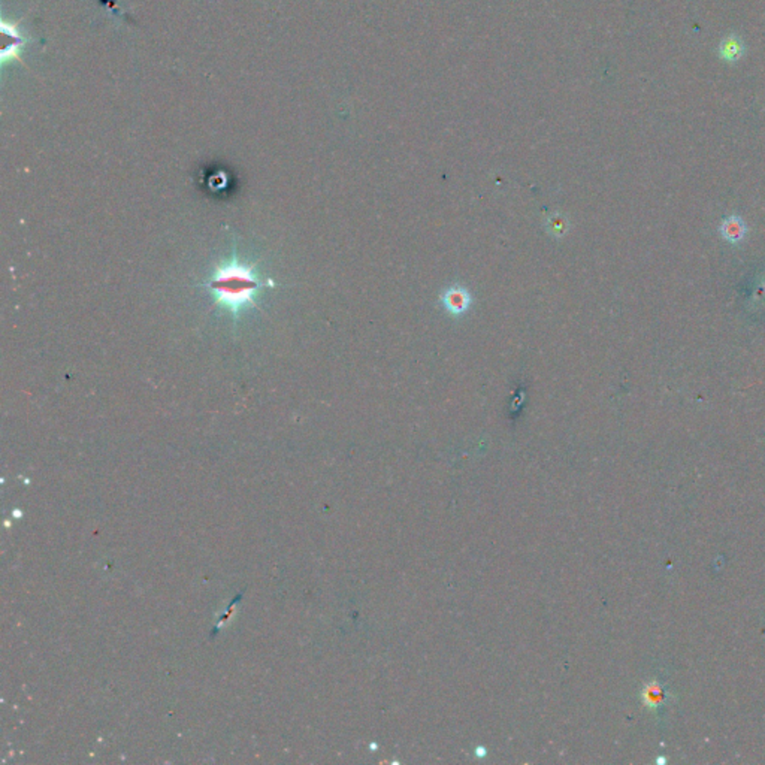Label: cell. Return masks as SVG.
I'll return each instance as SVG.
<instances>
[{"label":"cell","mask_w":765,"mask_h":765,"mask_svg":"<svg viewBox=\"0 0 765 765\" xmlns=\"http://www.w3.org/2000/svg\"><path fill=\"white\" fill-rule=\"evenodd\" d=\"M719 232H720L722 238H724L725 241H728L731 244H738V242H741L743 239H745L746 233H748V226L745 225V221H743L741 217L729 216V217L722 220L720 226H719Z\"/></svg>","instance_id":"cell-3"},{"label":"cell","mask_w":765,"mask_h":765,"mask_svg":"<svg viewBox=\"0 0 765 765\" xmlns=\"http://www.w3.org/2000/svg\"><path fill=\"white\" fill-rule=\"evenodd\" d=\"M641 697H643L644 704L653 710L668 703L669 699L668 690L660 682H649L647 685H644Z\"/></svg>","instance_id":"cell-4"},{"label":"cell","mask_w":765,"mask_h":765,"mask_svg":"<svg viewBox=\"0 0 765 765\" xmlns=\"http://www.w3.org/2000/svg\"><path fill=\"white\" fill-rule=\"evenodd\" d=\"M441 302L445 306V310H447L450 314L459 315V314H463L470 308L471 296L468 290H465L463 287L456 285V287H452V289H449L445 293H443Z\"/></svg>","instance_id":"cell-2"},{"label":"cell","mask_w":765,"mask_h":765,"mask_svg":"<svg viewBox=\"0 0 765 765\" xmlns=\"http://www.w3.org/2000/svg\"><path fill=\"white\" fill-rule=\"evenodd\" d=\"M202 285L208 290L217 310L228 313L238 322L246 311L260 308L259 296L265 287H274L275 283L265 278L253 263L242 260L237 248H233L232 256L217 263Z\"/></svg>","instance_id":"cell-1"},{"label":"cell","mask_w":765,"mask_h":765,"mask_svg":"<svg viewBox=\"0 0 765 765\" xmlns=\"http://www.w3.org/2000/svg\"><path fill=\"white\" fill-rule=\"evenodd\" d=\"M720 51H722V57H724L725 60H736L740 56L741 47L738 44V40L727 39L724 44H722Z\"/></svg>","instance_id":"cell-5"}]
</instances>
